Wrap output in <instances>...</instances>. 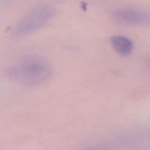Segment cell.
Wrapping results in <instances>:
<instances>
[{
	"label": "cell",
	"instance_id": "3",
	"mask_svg": "<svg viewBox=\"0 0 150 150\" xmlns=\"http://www.w3.org/2000/svg\"><path fill=\"white\" fill-rule=\"evenodd\" d=\"M114 20L118 23L127 25H138L144 23L148 19L146 13L132 9H123L114 12Z\"/></svg>",
	"mask_w": 150,
	"mask_h": 150
},
{
	"label": "cell",
	"instance_id": "1",
	"mask_svg": "<svg viewBox=\"0 0 150 150\" xmlns=\"http://www.w3.org/2000/svg\"><path fill=\"white\" fill-rule=\"evenodd\" d=\"M52 65L45 58L38 55L24 56L16 63L12 69L14 78L27 86L41 83L53 74Z\"/></svg>",
	"mask_w": 150,
	"mask_h": 150
},
{
	"label": "cell",
	"instance_id": "2",
	"mask_svg": "<svg viewBox=\"0 0 150 150\" xmlns=\"http://www.w3.org/2000/svg\"><path fill=\"white\" fill-rule=\"evenodd\" d=\"M53 7L51 4H40L18 21L12 31L16 37H23L40 29L53 16Z\"/></svg>",
	"mask_w": 150,
	"mask_h": 150
},
{
	"label": "cell",
	"instance_id": "4",
	"mask_svg": "<svg viewBox=\"0 0 150 150\" xmlns=\"http://www.w3.org/2000/svg\"><path fill=\"white\" fill-rule=\"evenodd\" d=\"M111 43L114 50L122 56L129 55L133 51V42L127 37L119 35L113 36L111 38Z\"/></svg>",
	"mask_w": 150,
	"mask_h": 150
}]
</instances>
